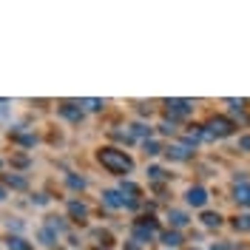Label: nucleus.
Instances as JSON below:
<instances>
[{"label":"nucleus","instance_id":"obj_1","mask_svg":"<svg viewBox=\"0 0 250 250\" xmlns=\"http://www.w3.org/2000/svg\"><path fill=\"white\" fill-rule=\"evenodd\" d=\"M97 159H100V165H103L105 171L117 173V176H125V173L134 171V159L125 154V151H120V148H111V145L100 148V151H97Z\"/></svg>","mask_w":250,"mask_h":250},{"label":"nucleus","instance_id":"obj_2","mask_svg":"<svg viewBox=\"0 0 250 250\" xmlns=\"http://www.w3.org/2000/svg\"><path fill=\"white\" fill-rule=\"evenodd\" d=\"M233 134V123L225 120V117H213L210 125L205 128V140H222V137H230Z\"/></svg>","mask_w":250,"mask_h":250},{"label":"nucleus","instance_id":"obj_3","mask_svg":"<svg viewBox=\"0 0 250 250\" xmlns=\"http://www.w3.org/2000/svg\"><path fill=\"white\" fill-rule=\"evenodd\" d=\"M154 236H156V222H154V219H142V222H134V242L145 245V242H151Z\"/></svg>","mask_w":250,"mask_h":250},{"label":"nucleus","instance_id":"obj_4","mask_svg":"<svg viewBox=\"0 0 250 250\" xmlns=\"http://www.w3.org/2000/svg\"><path fill=\"white\" fill-rule=\"evenodd\" d=\"M185 202L190 205V208H205L208 205V190H205L202 185H193L185 190Z\"/></svg>","mask_w":250,"mask_h":250},{"label":"nucleus","instance_id":"obj_5","mask_svg":"<svg viewBox=\"0 0 250 250\" xmlns=\"http://www.w3.org/2000/svg\"><path fill=\"white\" fill-rule=\"evenodd\" d=\"M165 105L171 111V117H188V114H193V103L190 100H168Z\"/></svg>","mask_w":250,"mask_h":250},{"label":"nucleus","instance_id":"obj_6","mask_svg":"<svg viewBox=\"0 0 250 250\" xmlns=\"http://www.w3.org/2000/svg\"><path fill=\"white\" fill-rule=\"evenodd\" d=\"M233 199H236V205L239 208H250V182H236V188H233Z\"/></svg>","mask_w":250,"mask_h":250},{"label":"nucleus","instance_id":"obj_7","mask_svg":"<svg viewBox=\"0 0 250 250\" xmlns=\"http://www.w3.org/2000/svg\"><path fill=\"white\" fill-rule=\"evenodd\" d=\"M60 117L71 120V123H80V120H83V108H80V103H62L60 105Z\"/></svg>","mask_w":250,"mask_h":250},{"label":"nucleus","instance_id":"obj_8","mask_svg":"<svg viewBox=\"0 0 250 250\" xmlns=\"http://www.w3.org/2000/svg\"><path fill=\"white\" fill-rule=\"evenodd\" d=\"M103 202L108 205V208H125V196L120 190H105L103 193Z\"/></svg>","mask_w":250,"mask_h":250},{"label":"nucleus","instance_id":"obj_9","mask_svg":"<svg viewBox=\"0 0 250 250\" xmlns=\"http://www.w3.org/2000/svg\"><path fill=\"white\" fill-rule=\"evenodd\" d=\"M168 156H171V159H179V162H185V159L193 156V151H190L188 145H171V148H168Z\"/></svg>","mask_w":250,"mask_h":250},{"label":"nucleus","instance_id":"obj_10","mask_svg":"<svg viewBox=\"0 0 250 250\" xmlns=\"http://www.w3.org/2000/svg\"><path fill=\"white\" fill-rule=\"evenodd\" d=\"M37 239H40V245H43V248H54V245H57V233H54V230H48L46 225L37 230Z\"/></svg>","mask_w":250,"mask_h":250},{"label":"nucleus","instance_id":"obj_11","mask_svg":"<svg viewBox=\"0 0 250 250\" xmlns=\"http://www.w3.org/2000/svg\"><path fill=\"white\" fill-rule=\"evenodd\" d=\"M68 213H71V219L83 222V219L88 216V208H85L83 202H77V199H71V202H68Z\"/></svg>","mask_w":250,"mask_h":250},{"label":"nucleus","instance_id":"obj_12","mask_svg":"<svg viewBox=\"0 0 250 250\" xmlns=\"http://www.w3.org/2000/svg\"><path fill=\"white\" fill-rule=\"evenodd\" d=\"M6 248L9 250H34V245L26 242L23 236H9V239H6Z\"/></svg>","mask_w":250,"mask_h":250},{"label":"nucleus","instance_id":"obj_13","mask_svg":"<svg viewBox=\"0 0 250 250\" xmlns=\"http://www.w3.org/2000/svg\"><path fill=\"white\" fill-rule=\"evenodd\" d=\"M168 219H171L173 230H176V228H185L188 222H190V216H188L185 210H171V213H168Z\"/></svg>","mask_w":250,"mask_h":250},{"label":"nucleus","instance_id":"obj_14","mask_svg":"<svg viewBox=\"0 0 250 250\" xmlns=\"http://www.w3.org/2000/svg\"><path fill=\"white\" fill-rule=\"evenodd\" d=\"M162 245H165V248H179V245H182V233H179V230L162 233Z\"/></svg>","mask_w":250,"mask_h":250},{"label":"nucleus","instance_id":"obj_15","mask_svg":"<svg viewBox=\"0 0 250 250\" xmlns=\"http://www.w3.org/2000/svg\"><path fill=\"white\" fill-rule=\"evenodd\" d=\"M128 134H131V137H145V140H151V128H148L145 123H134Z\"/></svg>","mask_w":250,"mask_h":250},{"label":"nucleus","instance_id":"obj_16","mask_svg":"<svg viewBox=\"0 0 250 250\" xmlns=\"http://www.w3.org/2000/svg\"><path fill=\"white\" fill-rule=\"evenodd\" d=\"M202 225L205 228H219V225H222V216H219V213H210V210H205L202 213Z\"/></svg>","mask_w":250,"mask_h":250},{"label":"nucleus","instance_id":"obj_17","mask_svg":"<svg viewBox=\"0 0 250 250\" xmlns=\"http://www.w3.org/2000/svg\"><path fill=\"white\" fill-rule=\"evenodd\" d=\"M46 228H48V230H54V233H62V230H65V228H68V225H65V222H62V219H57V216H48Z\"/></svg>","mask_w":250,"mask_h":250},{"label":"nucleus","instance_id":"obj_18","mask_svg":"<svg viewBox=\"0 0 250 250\" xmlns=\"http://www.w3.org/2000/svg\"><path fill=\"white\" fill-rule=\"evenodd\" d=\"M142 148H145V154H148V156L162 154V145H159L156 140H145V142H142Z\"/></svg>","mask_w":250,"mask_h":250},{"label":"nucleus","instance_id":"obj_19","mask_svg":"<svg viewBox=\"0 0 250 250\" xmlns=\"http://www.w3.org/2000/svg\"><path fill=\"white\" fill-rule=\"evenodd\" d=\"M233 228L239 230V233H245V230H250V213H248V216H239V219H233Z\"/></svg>","mask_w":250,"mask_h":250},{"label":"nucleus","instance_id":"obj_20","mask_svg":"<svg viewBox=\"0 0 250 250\" xmlns=\"http://www.w3.org/2000/svg\"><path fill=\"white\" fill-rule=\"evenodd\" d=\"M65 182H68L71 188H80V190L85 188V179H83V176H74V173H68V176H65Z\"/></svg>","mask_w":250,"mask_h":250},{"label":"nucleus","instance_id":"obj_21","mask_svg":"<svg viewBox=\"0 0 250 250\" xmlns=\"http://www.w3.org/2000/svg\"><path fill=\"white\" fill-rule=\"evenodd\" d=\"M80 105H85L88 111H100L103 108V100H80Z\"/></svg>","mask_w":250,"mask_h":250},{"label":"nucleus","instance_id":"obj_22","mask_svg":"<svg viewBox=\"0 0 250 250\" xmlns=\"http://www.w3.org/2000/svg\"><path fill=\"white\" fill-rule=\"evenodd\" d=\"M6 185H12V188H26V179H23V176H6Z\"/></svg>","mask_w":250,"mask_h":250},{"label":"nucleus","instance_id":"obj_23","mask_svg":"<svg viewBox=\"0 0 250 250\" xmlns=\"http://www.w3.org/2000/svg\"><path fill=\"white\" fill-rule=\"evenodd\" d=\"M148 176H151V179H162V176H168V173L162 171V168H148Z\"/></svg>","mask_w":250,"mask_h":250},{"label":"nucleus","instance_id":"obj_24","mask_svg":"<svg viewBox=\"0 0 250 250\" xmlns=\"http://www.w3.org/2000/svg\"><path fill=\"white\" fill-rule=\"evenodd\" d=\"M239 148H242V151H248V154H250V137H239Z\"/></svg>","mask_w":250,"mask_h":250},{"label":"nucleus","instance_id":"obj_25","mask_svg":"<svg viewBox=\"0 0 250 250\" xmlns=\"http://www.w3.org/2000/svg\"><path fill=\"white\" fill-rule=\"evenodd\" d=\"M159 131H162V134H173V123H162L159 125Z\"/></svg>","mask_w":250,"mask_h":250},{"label":"nucleus","instance_id":"obj_26","mask_svg":"<svg viewBox=\"0 0 250 250\" xmlns=\"http://www.w3.org/2000/svg\"><path fill=\"white\" fill-rule=\"evenodd\" d=\"M210 250H233V248H228V245H213Z\"/></svg>","mask_w":250,"mask_h":250},{"label":"nucleus","instance_id":"obj_27","mask_svg":"<svg viewBox=\"0 0 250 250\" xmlns=\"http://www.w3.org/2000/svg\"><path fill=\"white\" fill-rule=\"evenodd\" d=\"M6 199V185H0V202Z\"/></svg>","mask_w":250,"mask_h":250},{"label":"nucleus","instance_id":"obj_28","mask_svg":"<svg viewBox=\"0 0 250 250\" xmlns=\"http://www.w3.org/2000/svg\"><path fill=\"white\" fill-rule=\"evenodd\" d=\"M0 171H3V159H0Z\"/></svg>","mask_w":250,"mask_h":250}]
</instances>
